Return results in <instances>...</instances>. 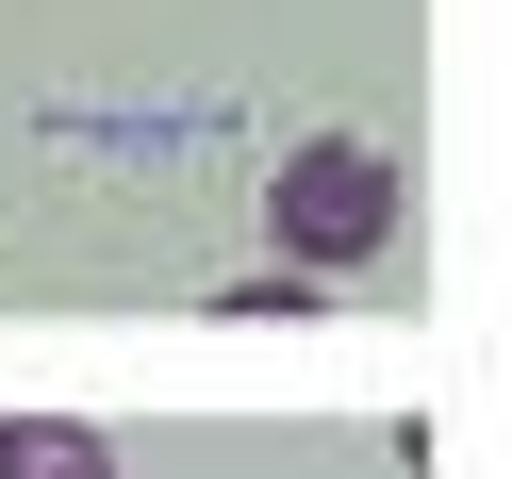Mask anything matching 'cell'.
Masks as SVG:
<instances>
[{
    "mask_svg": "<svg viewBox=\"0 0 512 479\" xmlns=\"http://www.w3.org/2000/svg\"><path fill=\"white\" fill-rule=\"evenodd\" d=\"M265 232H281V265H298V281H331V265H380V248H397V149H364V133H314V149H281V182H265Z\"/></svg>",
    "mask_w": 512,
    "mask_h": 479,
    "instance_id": "cell-1",
    "label": "cell"
},
{
    "mask_svg": "<svg viewBox=\"0 0 512 479\" xmlns=\"http://www.w3.org/2000/svg\"><path fill=\"white\" fill-rule=\"evenodd\" d=\"M0 479H116V446L83 413H0Z\"/></svg>",
    "mask_w": 512,
    "mask_h": 479,
    "instance_id": "cell-2",
    "label": "cell"
}]
</instances>
